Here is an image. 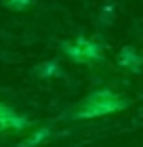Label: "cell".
Returning a JSON list of instances; mask_svg holds the SVG:
<instances>
[{
  "mask_svg": "<svg viewBox=\"0 0 143 147\" xmlns=\"http://www.w3.org/2000/svg\"><path fill=\"white\" fill-rule=\"evenodd\" d=\"M122 107H124V101H122V99H118L110 90H101V92L91 95L80 105L76 118H95V116H103V113H110V111L122 109Z\"/></svg>",
  "mask_w": 143,
  "mask_h": 147,
  "instance_id": "1",
  "label": "cell"
},
{
  "mask_svg": "<svg viewBox=\"0 0 143 147\" xmlns=\"http://www.w3.org/2000/svg\"><path fill=\"white\" fill-rule=\"evenodd\" d=\"M67 55H72L74 59H99L101 57V49L95 42L80 38L76 44H65Z\"/></svg>",
  "mask_w": 143,
  "mask_h": 147,
  "instance_id": "2",
  "label": "cell"
},
{
  "mask_svg": "<svg viewBox=\"0 0 143 147\" xmlns=\"http://www.w3.org/2000/svg\"><path fill=\"white\" fill-rule=\"evenodd\" d=\"M0 126H15V128H23L25 118H19L17 113H13L11 109L0 107Z\"/></svg>",
  "mask_w": 143,
  "mask_h": 147,
  "instance_id": "3",
  "label": "cell"
},
{
  "mask_svg": "<svg viewBox=\"0 0 143 147\" xmlns=\"http://www.w3.org/2000/svg\"><path fill=\"white\" fill-rule=\"evenodd\" d=\"M51 137V130L49 128H40V130H36L32 137H28L25 141L21 143V147H36L38 143H42L44 139H49Z\"/></svg>",
  "mask_w": 143,
  "mask_h": 147,
  "instance_id": "4",
  "label": "cell"
},
{
  "mask_svg": "<svg viewBox=\"0 0 143 147\" xmlns=\"http://www.w3.org/2000/svg\"><path fill=\"white\" fill-rule=\"evenodd\" d=\"M120 63L122 65H126V67H139V63H141V59L137 57V53H135L133 49H124L122 51V55H120Z\"/></svg>",
  "mask_w": 143,
  "mask_h": 147,
  "instance_id": "5",
  "label": "cell"
},
{
  "mask_svg": "<svg viewBox=\"0 0 143 147\" xmlns=\"http://www.w3.org/2000/svg\"><path fill=\"white\" fill-rule=\"evenodd\" d=\"M6 4L11 6V9H15V11H23L25 6H30L34 0H4Z\"/></svg>",
  "mask_w": 143,
  "mask_h": 147,
  "instance_id": "6",
  "label": "cell"
}]
</instances>
